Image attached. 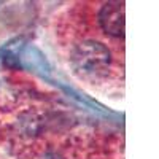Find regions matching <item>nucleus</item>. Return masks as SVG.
Returning <instances> with one entry per match:
<instances>
[{
	"label": "nucleus",
	"instance_id": "2",
	"mask_svg": "<svg viewBox=\"0 0 159 159\" xmlns=\"http://www.w3.org/2000/svg\"><path fill=\"white\" fill-rule=\"evenodd\" d=\"M99 21L102 29L111 37L124 35V3L123 2H108L100 10Z\"/></svg>",
	"mask_w": 159,
	"mask_h": 159
},
{
	"label": "nucleus",
	"instance_id": "1",
	"mask_svg": "<svg viewBox=\"0 0 159 159\" xmlns=\"http://www.w3.org/2000/svg\"><path fill=\"white\" fill-rule=\"evenodd\" d=\"M73 64L80 72L89 75L100 73L108 69L110 51L99 42H83L75 48Z\"/></svg>",
	"mask_w": 159,
	"mask_h": 159
}]
</instances>
